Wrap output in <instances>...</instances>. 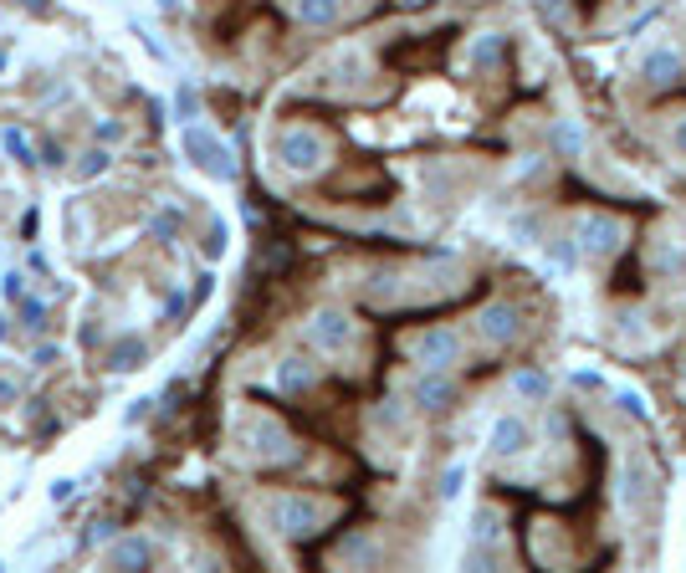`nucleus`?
Here are the masks:
<instances>
[{
    "label": "nucleus",
    "instance_id": "nucleus-1",
    "mask_svg": "<svg viewBox=\"0 0 686 573\" xmlns=\"http://www.w3.org/2000/svg\"><path fill=\"white\" fill-rule=\"evenodd\" d=\"M180 149H185V159H190L200 174H210V180H221V185H231V180H236V159H231V149H226L216 134H210V128L185 123Z\"/></svg>",
    "mask_w": 686,
    "mask_h": 573
},
{
    "label": "nucleus",
    "instance_id": "nucleus-2",
    "mask_svg": "<svg viewBox=\"0 0 686 573\" xmlns=\"http://www.w3.org/2000/svg\"><path fill=\"white\" fill-rule=\"evenodd\" d=\"M277 164L287 174H318L328 164V139L318 128H282L277 139Z\"/></svg>",
    "mask_w": 686,
    "mask_h": 573
},
{
    "label": "nucleus",
    "instance_id": "nucleus-3",
    "mask_svg": "<svg viewBox=\"0 0 686 573\" xmlns=\"http://www.w3.org/2000/svg\"><path fill=\"white\" fill-rule=\"evenodd\" d=\"M272 527L282 538H313L318 527H323V502L318 497H303V492H287V497H277L272 502Z\"/></svg>",
    "mask_w": 686,
    "mask_h": 573
},
{
    "label": "nucleus",
    "instance_id": "nucleus-4",
    "mask_svg": "<svg viewBox=\"0 0 686 573\" xmlns=\"http://www.w3.org/2000/svg\"><path fill=\"white\" fill-rule=\"evenodd\" d=\"M620 241H625V226L615 215H605V210H589V215H579V226H574V246H579V256H615L620 251Z\"/></svg>",
    "mask_w": 686,
    "mask_h": 573
},
{
    "label": "nucleus",
    "instance_id": "nucleus-5",
    "mask_svg": "<svg viewBox=\"0 0 686 573\" xmlns=\"http://www.w3.org/2000/svg\"><path fill=\"white\" fill-rule=\"evenodd\" d=\"M410 359L420 369H456L461 364V333L456 328H425L410 338Z\"/></svg>",
    "mask_w": 686,
    "mask_h": 573
},
{
    "label": "nucleus",
    "instance_id": "nucleus-6",
    "mask_svg": "<svg viewBox=\"0 0 686 573\" xmlns=\"http://www.w3.org/2000/svg\"><path fill=\"white\" fill-rule=\"evenodd\" d=\"M456 400H461V389H456L451 369H420L415 384H410V405L425 410V415H446Z\"/></svg>",
    "mask_w": 686,
    "mask_h": 573
},
{
    "label": "nucleus",
    "instance_id": "nucleus-7",
    "mask_svg": "<svg viewBox=\"0 0 686 573\" xmlns=\"http://www.w3.org/2000/svg\"><path fill=\"white\" fill-rule=\"evenodd\" d=\"M487 451H492L497 461L528 456V451H533V425H528L523 415H497L492 430H487Z\"/></svg>",
    "mask_w": 686,
    "mask_h": 573
},
{
    "label": "nucleus",
    "instance_id": "nucleus-8",
    "mask_svg": "<svg viewBox=\"0 0 686 573\" xmlns=\"http://www.w3.org/2000/svg\"><path fill=\"white\" fill-rule=\"evenodd\" d=\"M308 338H313V348H323V354H343V348L354 343V318L343 313V307H318L313 323H308Z\"/></svg>",
    "mask_w": 686,
    "mask_h": 573
},
{
    "label": "nucleus",
    "instance_id": "nucleus-9",
    "mask_svg": "<svg viewBox=\"0 0 686 573\" xmlns=\"http://www.w3.org/2000/svg\"><path fill=\"white\" fill-rule=\"evenodd\" d=\"M477 333H482L492 348H507V343L523 338V313H518L512 302H487L482 313H477Z\"/></svg>",
    "mask_w": 686,
    "mask_h": 573
},
{
    "label": "nucleus",
    "instance_id": "nucleus-10",
    "mask_svg": "<svg viewBox=\"0 0 686 573\" xmlns=\"http://www.w3.org/2000/svg\"><path fill=\"white\" fill-rule=\"evenodd\" d=\"M246 451H251L256 461H287V456H292V440H287V430H282L277 420L251 415V420H246Z\"/></svg>",
    "mask_w": 686,
    "mask_h": 573
},
{
    "label": "nucleus",
    "instance_id": "nucleus-11",
    "mask_svg": "<svg viewBox=\"0 0 686 573\" xmlns=\"http://www.w3.org/2000/svg\"><path fill=\"white\" fill-rule=\"evenodd\" d=\"M640 77H646L651 87H676L686 77V57L676 47H656V52L640 57Z\"/></svg>",
    "mask_w": 686,
    "mask_h": 573
},
{
    "label": "nucleus",
    "instance_id": "nucleus-12",
    "mask_svg": "<svg viewBox=\"0 0 686 573\" xmlns=\"http://www.w3.org/2000/svg\"><path fill=\"white\" fill-rule=\"evenodd\" d=\"M507 62V36H497V31H477L466 41V67L471 72H492V67H502Z\"/></svg>",
    "mask_w": 686,
    "mask_h": 573
},
{
    "label": "nucleus",
    "instance_id": "nucleus-13",
    "mask_svg": "<svg viewBox=\"0 0 686 573\" xmlns=\"http://www.w3.org/2000/svg\"><path fill=\"white\" fill-rule=\"evenodd\" d=\"M507 394H512V400H523V405H548L553 379L543 369H518V374L507 379Z\"/></svg>",
    "mask_w": 686,
    "mask_h": 573
},
{
    "label": "nucleus",
    "instance_id": "nucleus-14",
    "mask_svg": "<svg viewBox=\"0 0 686 573\" xmlns=\"http://www.w3.org/2000/svg\"><path fill=\"white\" fill-rule=\"evenodd\" d=\"M313 379H318V369L308 364V359H282L277 364V389H287V394H303V389H313Z\"/></svg>",
    "mask_w": 686,
    "mask_h": 573
},
{
    "label": "nucleus",
    "instance_id": "nucleus-15",
    "mask_svg": "<svg viewBox=\"0 0 686 573\" xmlns=\"http://www.w3.org/2000/svg\"><path fill=\"white\" fill-rule=\"evenodd\" d=\"M113 563H118V568H149V563H154V543L139 538V533H128V538L113 543Z\"/></svg>",
    "mask_w": 686,
    "mask_h": 573
},
{
    "label": "nucleus",
    "instance_id": "nucleus-16",
    "mask_svg": "<svg viewBox=\"0 0 686 573\" xmlns=\"http://www.w3.org/2000/svg\"><path fill=\"white\" fill-rule=\"evenodd\" d=\"M292 16H297V26L323 31V26L338 21V0H292Z\"/></svg>",
    "mask_w": 686,
    "mask_h": 573
},
{
    "label": "nucleus",
    "instance_id": "nucleus-17",
    "mask_svg": "<svg viewBox=\"0 0 686 573\" xmlns=\"http://www.w3.org/2000/svg\"><path fill=\"white\" fill-rule=\"evenodd\" d=\"M548 149H553V154H564V159H574V154L584 149L579 123H574V118H559V123H553V128H548Z\"/></svg>",
    "mask_w": 686,
    "mask_h": 573
},
{
    "label": "nucleus",
    "instance_id": "nucleus-18",
    "mask_svg": "<svg viewBox=\"0 0 686 573\" xmlns=\"http://www.w3.org/2000/svg\"><path fill=\"white\" fill-rule=\"evenodd\" d=\"M497 538H502V512L497 507H477V512H471V543L492 548Z\"/></svg>",
    "mask_w": 686,
    "mask_h": 573
},
{
    "label": "nucleus",
    "instance_id": "nucleus-19",
    "mask_svg": "<svg viewBox=\"0 0 686 573\" xmlns=\"http://www.w3.org/2000/svg\"><path fill=\"white\" fill-rule=\"evenodd\" d=\"M543 256H548L553 272H569L574 261H579V246H574V236H553V241L543 246Z\"/></svg>",
    "mask_w": 686,
    "mask_h": 573
},
{
    "label": "nucleus",
    "instance_id": "nucleus-20",
    "mask_svg": "<svg viewBox=\"0 0 686 573\" xmlns=\"http://www.w3.org/2000/svg\"><path fill=\"white\" fill-rule=\"evenodd\" d=\"M144 338H123L118 348H113V369H123V374H134V369H144Z\"/></svg>",
    "mask_w": 686,
    "mask_h": 573
},
{
    "label": "nucleus",
    "instance_id": "nucleus-21",
    "mask_svg": "<svg viewBox=\"0 0 686 573\" xmlns=\"http://www.w3.org/2000/svg\"><path fill=\"white\" fill-rule=\"evenodd\" d=\"M656 267H661V277L666 282H686V246L676 241V246H666L661 256H656Z\"/></svg>",
    "mask_w": 686,
    "mask_h": 573
},
{
    "label": "nucleus",
    "instance_id": "nucleus-22",
    "mask_svg": "<svg viewBox=\"0 0 686 573\" xmlns=\"http://www.w3.org/2000/svg\"><path fill=\"white\" fill-rule=\"evenodd\" d=\"M466 476H471L466 461H451V466L441 471V502H456V497L466 492Z\"/></svg>",
    "mask_w": 686,
    "mask_h": 573
},
{
    "label": "nucleus",
    "instance_id": "nucleus-23",
    "mask_svg": "<svg viewBox=\"0 0 686 573\" xmlns=\"http://www.w3.org/2000/svg\"><path fill=\"white\" fill-rule=\"evenodd\" d=\"M108 149H88V154H82L77 159V180H98V174H108Z\"/></svg>",
    "mask_w": 686,
    "mask_h": 573
},
{
    "label": "nucleus",
    "instance_id": "nucleus-24",
    "mask_svg": "<svg viewBox=\"0 0 686 573\" xmlns=\"http://www.w3.org/2000/svg\"><path fill=\"white\" fill-rule=\"evenodd\" d=\"M0 144H6V154H11V159L31 164V139L21 134V128H0Z\"/></svg>",
    "mask_w": 686,
    "mask_h": 573
},
{
    "label": "nucleus",
    "instance_id": "nucleus-25",
    "mask_svg": "<svg viewBox=\"0 0 686 573\" xmlns=\"http://www.w3.org/2000/svg\"><path fill=\"white\" fill-rule=\"evenodd\" d=\"M175 113H180V123H195V113H200V98H195V87H190V82L175 87Z\"/></svg>",
    "mask_w": 686,
    "mask_h": 573
},
{
    "label": "nucleus",
    "instance_id": "nucleus-26",
    "mask_svg": "<svg viewBox=\"0 0 686 573\" xmlns=\"http://www.w3.org/2000/svg\"><path fill=\"white\" fill-rule=\"evenodd\" d=\"M569 384H574V389H584V394H599V389H605V374H599V369H574V374H569Z\"/></svg>",
    "mask_w": 686,
    "mask_h": 573
},
{
    "label": "nucleus",
    "instance_id": "nucleus-27",
    "mask_svg": "<svg viewBox=\"0 0 686 573\" xmlns=\"http://www.w3.org/2000/svg\"><path fill=\"white\" fill-rule=\"evenodd\" d=\"M16 307H21V318H26V328H41V323H47V302H36V297H21Z\"/></svg>",
    "mask_w": 686,
    "mask_h": 573
},
{
    "label": "nucleus",
    "instance_id": "nucleus-28",
    "mask_svg": "<svg viewBox=\"0 0 686 573\" xmlns=\"http://www.w3.org/2000/svg\"><path fill=\"white\" fill-rule=\"evenodd\" d=\"M374 420H379V425H390V430H400V425H405V410H400V400H384V405L374 410Z\"/></svg>",
    "mask_w": 686,
    "mask_h": 573
},
{
    "label": "nucleus",
    "instance_id": "nucleus-29",
    "mask_svg": "<svg viewBox=\"0 0 686 573\" xmlns=\"http://www.w3.org/2000/svg\"><path fill=\"white\" fill-rule=\"evenodd\" d=\"M154 236H164V241H175V231H180V210H169V215H154V226H149Z\"/></svg>",
    "mask_w": 686,
    "mask_h": 573
},
{
    "label": "nucleus",
    "instance_id": "nucleus-30",
    "mask_svg": "<svg viewBox=\"0 0 686 573\" xmlns=\"http://www.w3.org/2000/svg\"><path fill=\"white\" fill-rule=\"evenodd\" d=\"M615 400H620V410H625V415H635V420H646V400H640L635 389H620Z\"/></svg>",
    "mask_w": 686,
    "mask_h": 573
},
{
    "label": "nucleus",
    "instance_id": "nucleus-31",
    "mask_svg": "<svg viewBox=\"0 0 686 573\" xmlns=\"http://www.w3.org/2000/svg\"><path fill=\"white\" fill-rule=\"evenodd\" d=\"M0 292H6L11 302H21V297H26V277H21V272H6V277H0Z\"/></svg>",
    "mask_w": 686,
    "mask_h": 573
},
{
    "label": "nucleus",
    "instance_id": "nucleus-32",
    "mask_svg": "<svg viewBox=\"0 0 686 573\" xmlns=\"http://www.w3.org/2000/svg\"><path fill=\"white\" fill-rule=\"evenodd\" d=\"M72 492H77V481H72V476H57V481H52V502H57V507L72 502Z\"/></svg>",
    "mask_w": 686,
    "mask_h": 573
},
{
    "label": "nucleus",
    "instance_id": "nucleus-33",
    "mask_svg": "<svg viewBox=\"0 0 686 573\" xmlns=\"http://www.w3.org/2000/svg\"><path fill=\"white\" fill-rule=\"evenodd\" d=\"M226 251V226L216 220V226H210V241H205V256H221Z\"/></svg>",
    "mask_w": 686,
    "mask_h": 573
},
{
    "label": "nucleus",
    "instance_id": "nucleus-34",
    "mask_svg": "<svg viewBox=\"0 0 686 573\" xmlns=\"http://www.w3.org/2000/svg\"><path fill=\"white\" fill-rule=\"evenodd\" d=\"M538 11H543L548 21H569V6H564V0H538Z\"/></svg>",
    "mask_w": 686,
    "mask_h": 573
},
{
    "label": "nucleus",
    "instance_id": "nucleus-35",
    "mask_svg": "<svg viewBox=\"0 0 686 573\" xmlns=\"http://www.w3.org/2000/svg\"><path fill=\"white\" fill-rule=\"evenodd\" d=\"M671 149L686 159V118H676V123H671Z\"/></svg>",
    "mask_w": 686,
    "mask_h": 573
},
{
    "label": "nucleus",
    "instance_id": "nucleus-36",
    "mask_svg": "<svg viewBox=\"0 0 686 573\" xmlns=\"http://www.w3.org/2000/svg\"><path fill=\"white\" fill-rule=\"evenodd\" d=\"M338 553H343V558H364V553H369V538H349Z\"/></svg>",
    "mask_w": 686,
    "mask_h": 573
},
{
    "label": "nucleus",
    "instance_id": "nucleus-37",
    "mask_svg": "<svg viewBox=\"0 0 686 573\" xmlns=\"http://www.w3.org/2000/svg\"><path fill=\"white\" fill-rule=\"evenodd\" d=\"M16 6L31 11V16H47V11H52V0H16Z\"/></svg>",
    "mask_w": 686,
    "mask_h": 573
},
{
    "label": "nucleus",
    "instance_id": "nucleus-38",
    "mask_svg": "<svg viewBox=\"0 0 686 573\" xmlns=\"http://www.w3.org/2000/svg\"><path fill=\"white\" fill-rule=\"evenodd\" d=\"M108 538H113V522H98L93 533H88V543H108Z\"/></svg>",
    "mask_w": 686,
    "mask_h": 573
},
{
    "label": "nucleus",
    "instance_id": "nucleus-39",
    "mask_svg": "<svg viewBox=\"0 0 686 573\" xmlns=\"http://www.w3.org/2000/svg\"><path fill=\"white\" fill-rule=\"evenodd\" d=\"M149 405H154V400H134V410H128V425H139V420L149 415Z\"/></svg>",
    "mask_w": 686,
    "mask_h": 573
}]
</instances>
